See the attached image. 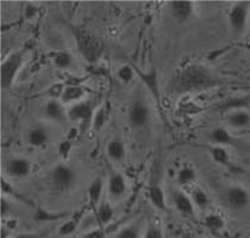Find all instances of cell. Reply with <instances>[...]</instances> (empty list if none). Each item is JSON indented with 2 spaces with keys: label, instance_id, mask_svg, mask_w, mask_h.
<instances>
[{
  "label": "cell",
  "instance_id": "cell-1",
  "mask_svg": "<svg viewBox=\"0 0 250 238\" xmlns=\"http://www.w3.org/2000/svg\"><path fill=\"white\" fill-rule=\"evenodd\" d=\"M221 83L213 70L199 63H189L178 69L168 82L167 91L175 97L210 91Z\"/></svg>",
  "mask_w": 250,
  "mask_h": 238
},
{
  "label": "cell",
  "instance_id": "cell-2",
  "mask_svg": "<svg viewBox=\"0 0 250 238\" xmlns=\"http://www.w3.org/2000/svg\"><path fill=\"white\" fill-rule=\"evenodd\" d=\"M72 31L81 56L89 63H96L104 53V45L102 40L83 29L73 28Z\"/></svg>",
  "mask_w": 250,
  "mask_h": 238
},
{
  "label": "cell",
  "instance_id": "cell-3",
  "mask_svg": "<svg viewBox=\"0 0 250 238\" xmlns=\"http://www.w3.org/2000/svg\"><path fill=\"white\" fill-rule=\"evenodd\" d=\"M24 59H25V51L16 50L9 54L2 61L1 69H0L2 89H9L13 85L21 66H23Z\"/></svg>",
  "mask_w": 250,
  "mask_h": 238
},
{
  "label": "cell",
  "instance_id": "cell-4",
  "mask_svg": "<svg viewBox=\"0 0 250 238\" xmlns=\"http://www.w3.org/2000/svg\"><path fill=\"white\" fill-rule=\"evenodd\" d=\"M249 2H236L228 12V23L233 37H240L246 31L249 21Z\"/></svg>",
  "mask_w": 250,
  "mask_h": 238
},
{
  "label": "cell",
  "instance_id": "cell-5",
  "mask_svg": "<svg viewBox=\"0 0 250 238\" xmlns=\"http://www.w3.org/2000/svg\"><path fill=\"white\" fill-rule=\"evenodd\" d=\"M53 186L61 192H67L74 187L77 182V172L64 163L56 164L50 173Z\"/></svg>",
  "mask_w": 250,
  "mask_h": 238
},
{
  "label": "cell",
  "instance_id": "cell-6",
  "mask_svg": "<svg viewBox=\"0 0 250 238\" xmlns=\"http://www.w3.org/2000/svg\"><path fill=\"white\" fill-rule=\"evenodd\" d=\"M127 120L134 129H143L150 121V110L142 100H136L127 112Z\"/></svg>",
  "mask_w": 250,
  "mask_h": 238
},
{
  "label": "cell",
  "instance_id": "cell-7",
  "mask_svg": "<svg viewBox=\"0 0 250 238\" xmlns=\"http://www.w3.org/2000/svg\"><path fill=\"white\" fill-rule=\"evenodd\" d=\"M228 206L235 211H243L250 205V193L242 186H231L225 193Z\"/></svg>",
  "mask_w": 250,
  "mask_h": 238
},
{
  "label": "cell",
  "instance_id": "cell-8",
  "mask_svg": "<svg viewBox=\"0 0 250 238\" xmlns=\"http://www.w3.org/2000/svg\"><path fill=\"white\" fill-rule=\"evenodd\" d=\"M134 68L136 75L142 81V83L148 89L149 93L151 94V97L156 101V104H161V92H160V81L159 75H157V70L153 68L148 70V72H142V70L136 68V67H134Z\"/></svg>",
  "mask_w": 250,
  "mask_h": 238
},
{
  "label": "cell",
  "instance_id": "cell-9",
  "mask_svg": "<svg viewBox=\"0 0 250 238\" xmlns=\"http://www.w3.org/2000/svg\"><path fill=\"white\" fill-rule=\"evenodd\" d=\"M94 112H96V110H94L91 101H79L69 107L67 116L73 121L86 123V121L93 119Z\"/></svg>",
  "mask_w": 250,
  "mask_h": 238
},
{
  "label": "cell",
  "instance_id": "cell-10",
  "mask_svg": "<svg viewBox=\"0 0 250 238\" xmlns=\"http://www.w3.org/2000/svg\"><path fill=\"white\" fill-rule=\"evenodd\" d=\"M168 10L179 23H187L194 16V4L191 1H172L168 4Z\"/></svg>",
  "mask_w": 250,
  "mask_h": 238
},
{
  "label": "cell",
  "instance_id": "cell-11",
  "mask_svg": "<svg viewBox=\"0 0 250 238\" xmlns=\"http://www.w3.org/2000/svg\"><path fill=\"white\" fill-rule=\"evenodd\" d=\"M32 164L25 158H13L7 162L6 172L10 177L21 178H25L31 173Z\"/></svg>",
  "mask_w": 250,
  "mask_h": 238
},
{
  "label": "cell",
  "instance_id": "cell-12",
  "mask_svg": "<svg viewBox=\"0 0 250 238\" xmlns=\"http://www.w3.org/2000/svg\"><path fill=\"white\" fill-rule=\"evenodd\" d=\"M172 199L175 208L184 217H194V204L187 194L181 191H173Z\"/></svg>",
  "mask_w": 250,
  "mask_h": 238
},
{
  "label": "cell",
  "instance_id": "cell-13",
  "mask_svg": "<svg viewBox=\"0 0 250 238\" xmlns=\"http://www.w3.org/2000/svg\"><path fill=\"white\" fill-rule=\"evenodd\" d=\"M126 180L121 173H112L108 178V193L113 198H121L126 193Z\"/></svg>",
  "mask_w": 250,
  "mask_h": 238
},
{
  "label": "cell",
  "instance_id": "cell-14",
  "mask_svg": "<svg viewBox=\"0 0 250 238\" xmlns=\"http://www.w3.org/2000/svg\"><path fill=\"white\" fill-rule=\"evenodd\" d=\"M148 197L154 207L160 211H166V196L162 186L159 182H153L148 188Z\"/></svg>",
  "mask_w": 250,
  "mask_h": 238
},
{
  "label": "cell",
  "instance_id": "cell-15",
  "mask_svg": "<svg viewBox=\"0 0 250 238\" xmlns=\"http://www.w3.org/2000/svg\"><path fill=\"white\" fill-rule=\"evenodd\" d=\"M228 123L233 129H246L250 126V112L241 109L231 111L228 116Z\"/></svg>",
  "mask_w": 250,
  "mask_h": 238
},
{
  "label": "cell",
  "instance_id": "cell-16",
  "mask_svg": "<svg viewBox=\"0 0 250 238\" xmlns=\"http://www.w3.org/2000/svg\"><path fill=\"white\" fill-rule=\"evenodd\" d=\"M106 154L110 159L115 162L123 161L126 156V148H125L124 142L121 139H113L108 142L107 148H106Z\"/></svg>",
  "mask_w": 250,
  "mask_h": 238
},
{
  "label": "cell",
  "instance_id": "cell-17",
  "mask_svg": "<svg viewBox=\"0 0 250 238\" xmlns=\"http://www.w3.org/2000/svg\"><path fill=\"white\" fill-rule=\"evenodd\" d=\"M103 189H104V181L102 178H97L92 181L89 187L87 188V196H88L89 204L93 208H98L102 199Z\"/></svg>",
  "mask_w": 250,
  "mask_h": 238
},
{
  "label": "cell",
  "instance_id": "cell-18",
  "mask_svg": "<svg viewBox=\"0 0 250 238\" xmlns=\"http://www.w3.org/2000/svg\"><path fill=\"white\" fill-rule=\"evenodd\" d=\"M44 112H45V116L54 121H61L63 120L64 118V110H63V105H62L61 100H58V99L49 100L47 104H45Z\"/></svg>",
  "mask_w": 250,
  "mask_h": 238
},
{
  "label": "cell",
  "instance_id": "cell-19",
  "mask_svg": "<svg viewBox=\"0 0 250 238\" xmlns=\"http://www.w3.org/2000/svg\"><path fill=\"white\" fill-rule=\"evenodd\" d=\"M50 56L51 61H53L54 66L59 69H68L73 66V59L72 54L67 53V51L63 50H56V51H51L49 54Z\"/></svg>",
  "mask_w": 250,
  "mask_h": 238
},
{
  "label": "cell",
  "instance_id": "cell-20",
  "mask_svg": "<svg viewBox=\"0 0 250 238\" xmlns=\"http://www.w3.org/2000/svg\"><path fill=\"white\" fill-rule=\"evenodd\" d=\"M85 96V89L79 85L67 86L61 97L62 104H75L79 102Z\"/></svg>",
  "mask_w": 250,
  "mask_h": 238
},
{
  "label": "cell",
  "instance_id": "cell-21",
  "mask_svg": "<svg viewBox=\"0 0 250 238\" xmlns=\"http://www.w3.org/2000/svg\"><path fill=\"white\" fill-rule=\"evenodd\" d=\"M48 139H49V135L47 130L40 128V126L31 129L28 134L29 144L35 148H40V147H43V145H45L47 144Z\"/></svg>",
  "mask_w": 250,
  "mask_h": 238
},
{
  "label": "cell",
  "instance_id": "cell-22",
  "mask_svg": "<svg viewBox=\"0 0 250 238\" xmlns=\"http://www.w3.org/2000/svg\"><path fill=\"white\" fill-rule=\"evenodd\" d=\"M208 154H210L211 159L216 162L219 166H229L230 164V155L225 147L222 145H211L208 148Z\"/></svg>",
  "mask_w": 250,
  "mask_h": 238
},
{
  "label": "cell",
  "instance_id": "cell-23",
  "mask_svg": "<svg viewBox=\"0 0 250 238\" xmlns=\"http://www.w3.org/2000/svg\"><path fill=\"white\" fill-rule=\"evenodd\" d=\"M210 139L214 145H222V147L229 145L232 142V137H231L230 132L225 128H222V126L212 130L210 132Z\"/></svg>",
  "mask_w": 250,
  "mask_h": 238
},
{
  "label": "cell",
  "instance_id": "cell-24",
  "mask_svg": "<svg viewBox=\"0 0 250 238\" xmlns=\"http://www.w3.org/2000/svg\"><path fill=\"white\" fill-rule=\"evenodd\" d=\"M66 213H55L50 212V211L45 210V208L37 207L36 211L34 213V219L35 221H39V223H47V221H55L59 219L66 217Z\"/></svg>",
  "mask_w": 250,
  "mask_h": 238
},
{
  "label": "cell",
  "instance_id": "cell-25",
  "mask_svg": "<svg viewBox=\"0 0 250 238\" xmlns=\"http://www.w3.org/2000/svg\"><path fill=\"white\" fill-rule=\"evenodd\" d=\"M197 178V172L193 167L184 166L183 168L179 169L178 174H176V181L180 186H187L195 181Z\"/></svg>",
  "mask_w": 250,
  "mask_h": 238
},
{
  "label": "cell",
  "instance_id": "cell-26",
  "mask_svg": "<svg viewBox=\"0 0 250 238\" xmlns=\"http://www.w3.org/2000/svg\"><path fill=\"white\" fill-rule=\"evenodd\" d=\"M97 210V218L102 225H106V224L110 223L115 216V211H113L112 206L106 201L100 202Z\"/></svg>",
  "mask_w": 250,
  "mask_h": 238
},
{
  "label": "cell",
  "instance_id": "cell-27",
  "mask_svg": "<svg viewBox=\"0 0 250 238\" xmlns=\"http://www.w3.org/2000/svg\"><path fill=\"white\" fill-rule=\"evenodd\" d=\"M204 225L212 232H219L225 228V221L222 216L217 213H210L204 219Z\"/></svg>",
  "mask_w": 250,
  "mask_h": 238
},
{
  "label": "cell",
  "instance_id": "cell-28",
  "mask_svg": "<svg viewBox=\"0 0 250 238\" xmlns=\"http://www.w3.org/2000/svg\"><path fill=\"white\" fill-rule=\"evenodd\" d=\"M192 201L200 210H206L210 205V198L203 188H195L192 193Z\"/></svg>",
  "mask_w": 250,
  "mask_h": 238
},
{
  "label": "cell",
  "instance_id": "cell-29",
  "mask_svg": "<svg viewBox=\"0 0 250 238\" xmlns=\"http://www.w3.org/2000/svg\"><path fill=\"white\" fill-rule=\"evenodd\" d=\"M108 118V115H107V110H106V107L102 106L99 107V109L96 110V112H94V116H93V129L96 130V131H100L105 126V123L106 120H107Z\"/></svg>",
  "mask_w": 250,
  "mask_h": 238
},
{
  "label": "cell",
  "instance_id": "cell-30",
  "mask_svg": "<svg viewBox=\"0 0 250 238\" xmlns=\"http://www.w3.org/2000/svg\"><path fill=\"white\" fill-rule=\"evenodd\" d=\"M117 77H118V79L121 80L122 82L125 83V85H127V83H130L135 79L136 77L135 68L134 67L129 66V64H124V66H122L121 68L118 69V72H117Z\"/></svg>",
  "mask_w": 250,
  "mask_h": 238
},
{
  "label": "cell",
  "instance_id": "cell-31",
  "mask_svg": "<svg viewBox=\"0 0 250 238\" xmlns=\"http://www.w3.org/2000/svg\"><path fill=\"white\" fill-rule=\"evenodd\" d=\"M78 223V218H72L69 219V220L64 221V223L60 226L59 235H61V236H69V235H72L73 232H75V230H77Z\"/></svg>",
  "mask_w": 250,
  "mask_h": 238
},
{
  "label": "cell",
  "instance_id": "cell-32",
  "mask_svg": "<svg viewBox=\"0 0 250 238\" xmlns=\"http://www.w3.org/2000/svg\"><path fill=\"white\" fill-rule=\"evenodd\" d=\"M117 238H140V229L137 225L126 226L117 235Z\"/></svg>",
  "mask_w": 250,
  "mask_h": 238
},
{
  "label": "cell",
  "instance_id": "cell-33",
  "mask_svg": "<svg viewBox=\"0 0 250 238\" xmlns=\"http://www.w3.org/2000/svg\"><path fill=\"white\" fill-rule=\"evenodd\" d=\"M64 88L66 87L63 86V83H55V85L50 86V88H49V94H50V97L53 99L59 100V98L61 99Z\"/></svg>",
  "mask_w": 250,
  "mask_h": 238
},
{
  "label": "cell",
  "instance_id": "cell-34",
  "mask_svg": "<svg viewBox=\"0 0 250 238\" xmlns=\"http://www.w3.org/2000/svg\"><path fill=\"white\" fill-rule=\"evenodd\" d=\"M146 238H165L164 237V232L160 228L155 225H149L148 230H146Z\"/></svg>",
  "mask_w": 250,
  "mask_h": 238
},
{
  "label": "cell",
  "instance_id": "cell-35",
  "mask_svg": "<svg viewBox=\"0 0 250 238\" xmlns=\"http://www.w3.org/2000/svg\"><path fill=\"white\" fill-rule=\"evenodd\" d=\"M70 149H72V144H70L69 140H63V142L60 143L59 145L60 155H62L63 158H67L70 153Z\"/></svg>",
  "mask_w": 250,
  "mask_h": 238
},
{
  "label": "cell",
  "instance_id": "cell-36",
  "mask_svg": "<svg viewBox=\"0 0 250 238\" xmlns=\"http://www.w3.org/2000/svg\"><path fill=\"white\" fill-rule=\"evenodd\" d=\"M85 238H105V231L103 229H96L89 231Z\"/></svg>",
  "mask_w": 250,
  "mask_h": 238
},
{
  "label": "cell",
  "instance_id": "cell-37",
  "mask_svg": "<svg viewBox=\"0 0 250 238\" xmlns=\"http://www.w3.org/2000/svg\"><path fill=\"white\" fill-rule=\"evenodd\" d=\"M10 202L6 198H1V217H6L10 212Z\"/></svg>",
  "mask_w": 250,
  "mask_h": 238
},
{
  "label": "cell",
  "instance_id": "cell-38",
  "mask_svg": "<svg viewBox=\"0 0 250 238\" xmlns=\"http://www.w3.org/2000/svg\"><path fill=\"white\" fill-rule=\"evenodd\" d=\"M35 13H36V9H35L34 6H31V5H29L28 9L25 10V16L28 20H30V18H32L35 16Z\"/></svg>",
  "mask_w": 250,
  "mask_h": 238
},
{
  "label": "cell",
  "instance_id": "cell-39",
  "mask_svg": "<svg viewBox=\"0 0 250 238\" xmlns=\"http://www.w3.org/2000/svg\"><path fill=\"white\" fill-rule=\"evenodd\" d=\"M15 238H40L39 235L36 234H30V232H24V234H20Z\"/></svg>",
  "mask_w": 250,
  "mask_h": 238
},
{
  "label": "cell",
  "instance_id": "cell-40",
  "mask_svg": "<svg viewBox=\"0 0 250 238\" xmlns=\"http://www.w3.org/2000/svg\"><path fill=\"white\" fill-rule=\"evenodd\" d=\"M7 236H9L7 228H2L1 229V238H7Z\"/></svg>",
  "mask_w": 250,
  "mask_h": 238
}]
</instances>
